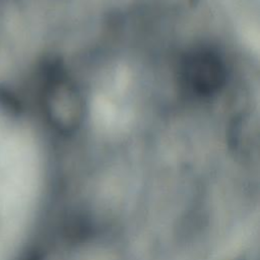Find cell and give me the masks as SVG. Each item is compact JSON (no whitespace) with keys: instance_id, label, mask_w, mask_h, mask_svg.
I'll use <instances>...</instances> for the list:
<instances>
[{"instance_id":"cell-1","label":"cell","mask_w":260,"mask_h":260,"mask_svg":"<svg viewBox=\"0 0 260 260\" xmlns=\"http://www.w3.org/2000/svg\"><path fill=\"white\" fill-rule=\"evenodd\" d=\"M43 105L52 125L59 130H73L82 116V103L77 90L66 79L55 74L47 78Z\"/></svg>"},{"instance_id":"cell-2","label":"cell","mask_w":260,"mask_h":260,"mask_svg":"<svg viewBox=\"0 0 260 260\" xmlns=\"http://www.w3.org/2000/svg\"><path fill=\"white\" fill-rule=\"evenodd\" d=\"M187 84L199 94H210L224 79V68L219 58L210 52H198L185 63Z\"/></svg>"},{"instance_id":"cell-3","label":"cell","mask_w":260,"mask_h":260,"mask_svg":"<svg viewBox=\"0 0 260 260\" xmlns=\"http://www.w3.org/2000/svg\"><path fill=\"white\" fill-rule=\"evenodd\" d=\"M22 106L18 95L4 83H0V112L9 118H16L21 114Z\"/></svg>"}]
</instances>
